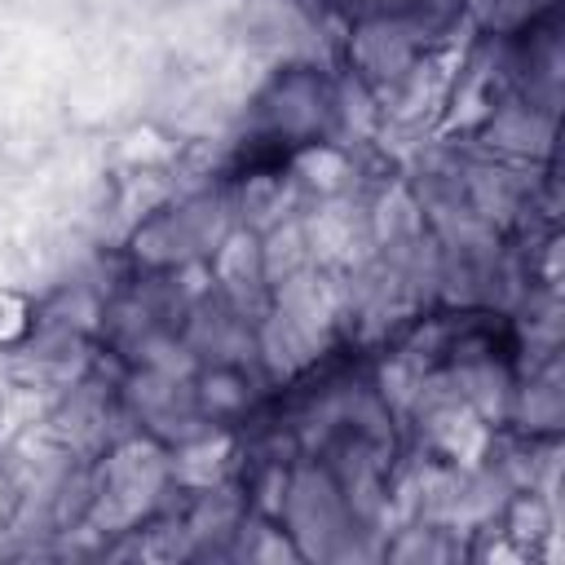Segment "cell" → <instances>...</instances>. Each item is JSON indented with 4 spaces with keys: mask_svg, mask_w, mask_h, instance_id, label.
<instances>
[{
    "mask_svg": "<svg viewBox=\"0 0 565 565\" xmlns=\"http://www.w3.org/2000/svg\"><path fill=\"white\" fill-rule=\"evenodd\" d=\"M172 486H177L172 450L159 446L154 437H124L97 459L88 477L84 521L115 534L141 530Z\"/></svg>",
    "mask_w": 565,
    "mask_h": 565,
    "instance_id": "6da1fadb",
    "label": "cell"
},
{
    "mask_svg": "<svg viewBox=\"0 0 565 565\" xmlns=\"http://www.w3.org/2000/svg\"><path fill=\"white\" fill-rule=\"evenodd\" d=\"M331 115H335V93L318 75V66H282L256 97L260 137L278 141L287 154L327 141Z\"/></svg>",
    "mask_w": 565,
    "mask_h": 565,
    "instance_id": "7a4b0ae2",
    "label": "cell"
},
{
    "mask_svg": "<svg viewBox=\"0 0 565 565\" xmlns=\"http://www.w3.org/2000/svg\"><path fill=\"white\" fill-rule=\"evenodd\" d=\"M44 300L18 282H0V353H26L40 340Z\"/></svg>",
    "mask_w": 565,
    "mask_h": 565,
    "instance_id": "3957f363",
    "label": "cell"
}]
</instances>
